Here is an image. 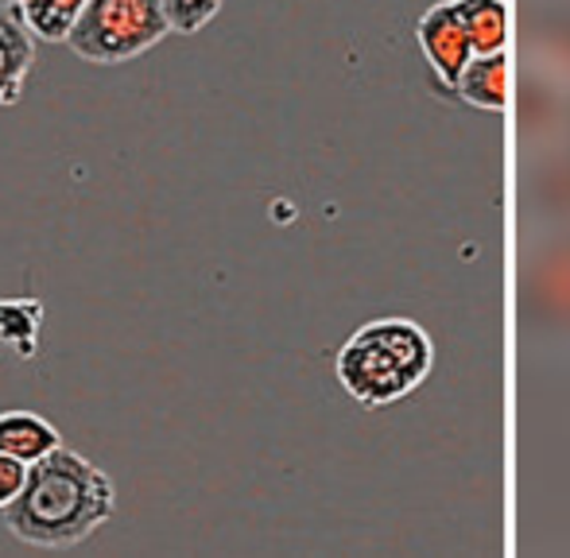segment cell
I'll use <instances>...</instances> for the list:
<instances>
[{
    "label": "cell",
    "mask_w": 570,
    "mask_h": 558,
    "mask_svg": "<svg viewBox=\"0 0 570 558\" xmlns=\"http://www.w3.org/2000/svg\"><path fill=\"white\" fill-rule=\"evenodd\" d=\"M0 512H4V528L20 544L67 551L114 520L117 492L106 469H98V461L70 446H55L51 454L31 461L23 489Z\"/></svg>",
    "instance_id": "obj_1"
},
{
    "label": "cell",
    "mask_w": 570,
    "mask_h": 558,
    "mask_svg": "<svg viewBox=\"0 0 570 558\" xmlns=\"http://www.w3.org/2000/svg\"><path fill=\"white\" fill-rule=\"evenodd\" d=\"M428 361L431 349L423 330L412 322H373L342 349L338 377L361 403H389L420 385Z\"/></svg>",
    "instance_id": "obj_2"
},
{
    "label": "cell",
    "mask_w": 570,
    "mask_h": 558,
    "mask_svg": "<svg viewBox=\"0 0 570 558\" xmlns=\"http://www.w3.org/2000/svg\"><path fill=\"white\" fill-rule=\"evenodd\" d=\"M171 36L159 0H86L67 47L94 67H120Z\"/></svg>",
    "instance_id": "obj_3"
},
{
    "label": "cell",
    "mask_w": 570,
    "mask_h": 558,
    "mask_svg": "<svg viewBox=\"0 0 570 558\" xmlns=\"http://www.w3.org/2000/svg\"><path fill=\"white\" fill-rule=\"evenodd\" d=\"M517 307L532 330L570 333V233L543 241L520 265Z\"/></svg>",
    "instance_id": "obj_4"
},
{
    "label": "cell",
    "mask_w": 570,
    "mask_h": 558,
    "mask_svg": "<svg viewBox=\"0 0 570 558\" xmlns=\"http://www.w3.org/2000/svg\"><path fill=\"white\" fill-rule=\"evenodd\" d=\"M520 39L540 74L570 82V4L528 0L520 12Z\"/></svg>",
    "instance_id": "obj_5"
},
{
    "label": "cell",
    "mask_w": 570,
    "mask_h": 558,
    "mask_svg": "<svg viewBox=\"0 0 570 558\" xmlns=\"http://www.w3.org/2000/svg\"><path fill=\"white\" fill-rule=\"evenodd\" d=\"M517 132L524 143H551L570 140V93L556 78L528 74L517 90Z\"/></svg>",
    "instance_id": "obj_6"
},
{
    "label": "cell",
    "mask_w": 570,
    "mask_h": 558,
    "mask_svg": "<svg viewBox=\"0 0 570 558\" xmlns=\"http://www.w3.org/2000/svg\"><path fill=\"white\" fill-rule=\"evenodd\" d=\"M528 202L540 218L570 221V140L551 143L528 171Z\"/></svg>",
    "instance_id": "obj_7"
},
{
    "label": "cell",
    "mask_w": 570,
    "mask_h": 558,
    "mask_svg": "<svg viewBox=\"0 0 570 558\" xmlns=\"http://www.w3.org/2000/svg\"><path fill=\"white\" fill-rule=\"evenodd\" d=\"M420 39L428 47L431 62L439 67L443 78H454L462 74V67L473 59V47H470V36H465V23L458 16V4H435L428 16H423V28H420Z\"/></svg>",
    "instance_id": "obj_8"
},
{
    "label": "cell",
    "mask_w": 570,
    "mask_h": 558,
    "mask_svg": "<svg viewBox=\"0 0 570 558\" xmlns=\"http://www.w3.org/2000/svg\"><path fill=\"white\" fill-rule=\"evenodd\" d=\"M36 67V43L20 16L0 8V106H16L23 98V86Z\"/></svg>",
    "instance_id": "obj_9"
},
{
    "label": "cell",
    "mask_w": 570,
    "mask_h": 558,
    "mask_svg": "<svg viewBox=\"0 0 570 558\" xmlns=\"http://www.w3.org/2000/svg\"><path fill=\"white\" fill-rule=\"evenodd\" d=\"M55 446H62V435L51 419L36 416V411H0V454L31 466Z\"/></svg>",
    "instance_id": "obj_10"
},
{
    "label": "cell",
    "mask_w": 570,
    "mask_h": 558,
    "mask_svg": "<svg viewBox=\"0 0 570 558\" xmlns=\"http://www.w3.org/2000/svg\"><path fill=\"white\" fill-rule=\"evenodd\" d=\"M454 82L462 86V93L473 106H489V109L509 106V62H504L501 51L470 59Z\"/></svg>",
    "instance_id": "obj_11"
},
{
    "label": "cell",
    "mask_w": 570,
    "mask_h": 558,
    "mask_svg": "<svg viewBox=\"0 0 570 558\" xmlns=\"http://www.w3.org/2000/svg\"><path fill=\"white\" fill-rule=\"evenodd\" d=\"M86 0H16L12 12L28 28V36L43 39V43H67V31L75 28L78 12Z\"/></svg>",
    "instance_id": "obj_12"
},
{
    "label": "cell",
    "mask_w": 570,
    "mask_h": 558,
    "mask_svg": "<svg viewBox=\"0 0 570 558\" xmlns=\"http://www.w3.org/2000/svg\"><path fill=\"white\" fill-rule=\"evenodd\" d=\"M39 326H43L39 299H0V341L12 346L16 357L31 361L39 353Z\"/></svg>",
    "instance_id": "obj_13"
},
{
    "label": "cell",
    "mask_w": 570,
    "mask_h": 558,
    "mask_svg": "<svg viewBox=\"0 0 570 558\" xmlns=\"http://www.w3.org/2000/svg\"><path fill=\"white\" fill-rule=\"evenodd\" d=\"M458 16L465 23L473 54H493L509 39V20H504L501 0H458Z\"/></svg>",
    "instance_id": "obj_14"
},
{
    "label": "cell",
    "mask_w": 570,
    "mask_h": 558,
    "mask_svg": "<svg viewBox=\"0 0 570 558\" xmlns=\"http://www.w3.org/2000/svg\"><path fill=\"white\" fill-rule=\"evenodd\" d=\"M222 4H226V0H159L167 28H171L175 36H198V31L222 12Z\"/></svg>",
    "instance_id": "obj_15"
},
{
    "label": "cell",
    "mask_w": 570,
    "mask_h": 558,
    "mask_svg": "<svg viewBox=\"0 0 570 558\" xmlns=\"http://www.w3.org/2000/svg\"><path fill=\"white\" fill-rule=\"evenodd\" d=\"M23 477H28V466L16 458H8V454H0V508L12 505L16 492L23 489Z\"/></svg>",
    "instance_id": "obj_16"
}]
</instances>
